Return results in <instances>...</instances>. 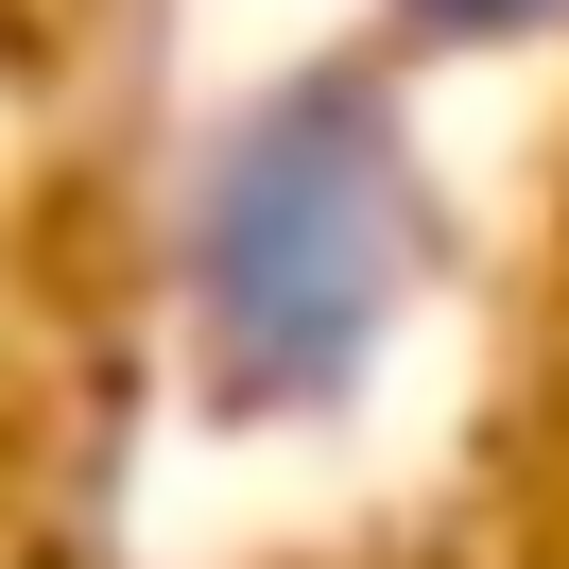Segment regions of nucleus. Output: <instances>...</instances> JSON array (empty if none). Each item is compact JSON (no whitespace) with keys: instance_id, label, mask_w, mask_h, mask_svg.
<instances>
[{"instance_id":"nucleus-2","label":"nucleus","mask_w":569,"mask_h":569,"mask_svg":"<svg viewBox=\"0 0 569 569\" xmlns=\"http://www.w3.org/2000/svg\"><path fill=\"white\" fill-rule=\"evenodd\" d=\"M449 18H552V0H449Z\"/></svg>"},{"instance_id":"nucleus-1","label":"nucleus","mask_w":569,"mask_h":569,"mask_svg":"<svg viewBox=\"0 0 569 569\" xmlns=\"http://www.w3.org/2000/svg\"><path fill=\"white\" fill-rule=\"evenodd\" d=\"M415 277V173L362 87H277L190 190V328L242 415H311Z\"/></svg>"}]
</instances>
